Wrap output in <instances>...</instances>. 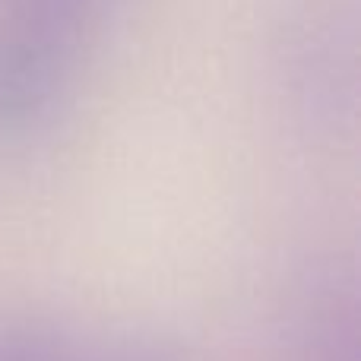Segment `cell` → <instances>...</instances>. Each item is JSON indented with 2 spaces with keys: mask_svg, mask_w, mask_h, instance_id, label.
I'll return each instance as SVG.
<instances>
[{
  "mask_svg": "<svg viewBox=\"0 0 361 361\" xmlns=\"http://www.w3.org/2000/svg\"><path fill=\"white\" fill-rule=\"evenodd\" d=\"M0 361H180L171 349L130 333H89L38 317L0 314Z\"/></svg>",
  "mask_w": 361,
  "mask_h": 361,
  "instance_id": "cell-1",
  "label": "cell"
},
{
  "mask_svg": "<svg viewBox=\"0 0 361 361\" xmlns=\"http://www.w3.org/2000/svg\"><path fill=\"white\" fill-rule=\"evenodd\" d=\"M288 361H358V317L349 282H311L286 320Z\"/></svg>",
  "mask_w": 361,
  "mask_h": 361,
  "instance_id": "cell-2",
  "label": "cell"
},
{
  "mask_svg": "<svg viewBox=\"0 0 361 361\" xmlns=\"http://www.w3.org/2000/svg\"><path fill=\"white\" fill-rule=\"evenodd\" d=\"M95 10L99 0H0V42L67 63L73 42Z\"/></svg>",
  "mask_w": 361,
  "mask_h": 361,
  "instance_id": "cell-4",
  "label": "cell"
},
{
  "mask_svg": "<svg viewBox=\"0 0 361 361\" xmlns=\"http://www.w3.org/2000/svg\"><path fill=\"white\" fill-rule=\"evenodd\" d=\"M67 63L23 44L0 42V137L25 133L48 118Z\"/></svg>",
  "mask_w": 361,
  "mask_h": 361,
  "instance_id": "cell-3",
  "label": "cell"
}]
</instances>
